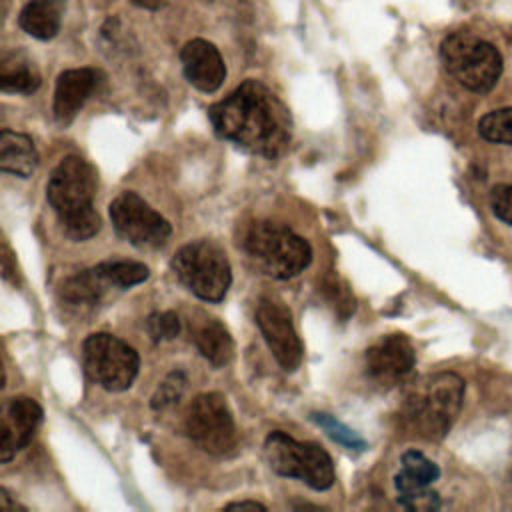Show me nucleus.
<instances>
[{"mask_svg": "<svg viewBox=\"0 0 512 512\" xmlns=\"http://www.w3.org/2000/svg\"><path fill=\"white\" fill-rule=\"evenodd\" d=\"M208 118L220 138L270 160L278 158L292 138L290 110L254 78L244 80L234 92L212 104Z\"/></svg>", "mask_w": 512, "mask_h": 512, "instance_id": "f257e3e1", "label": "nucleus"}, {"mask_svg": "<svg viewBox=\"0 0 512 512\" xmlns=\"http://www.w3.org/2000/svg\"><path fill=\"white\" fill-rule=\"evenodd\" d=\"M98 176L92 164L80 156L62 158L46 184V198L54 208L64 234L82 242L100 230V216L94 210Z\"/></svg>", "mask_w": 512, "mask_h": 512, "instance_id": "f03ea898", "label": "nucleus"}, {"mask_svg": "<svg viewBox=\"0 0 512 512\" xmlns=\"http://www.w3.org/2000/svg\"><path fill=\"white\" fill-rule=\"evenodd\" d=\"M464 400V380L454 372L428 374L406 390L400 422L412 436L438 442L458 418Z\"/></svg>", "mask_w": 512, "mask_h": 512, "instance_id": "7ed1b4c3", "label": "nucleus"}, {"mask_svg": "<svg viewBox=\"0 0 512 512\" xmlns=\"http://www.w3.org/2000/svg\"><path fill=\"white\" fill-rule=\"evenodd\" d=\"M242 246L248 258L268 276L286 280L300 274L312 262L308 240L284 224L258 220L248 226Z\"/></svg>", "mask_w": 512, "mask_h": 512, "instance_id": "20e7f679", "label": "nucleus"}, {"mask_svg": "<svg viewBox=\"0 0 512 512\" xmlns=\"http://www.w3.org/2000/svg\"><path fill=\"white\" fill-rule=\"evenodd\" d=\"M446 72L472 92H488L502 74L498 48L470 32H452L440 44Z\"/></svg>", "mask_w": 512, "mask_h": 512, "instance_id": "39448f33", "label": "nucleus"}, {"mask_svg": "<svg viewBox=\"0 0 512 512\" xmlns=\"http://www.w3.org/2000/svg\"><path fill=\"white\" fill-rule=\"evenodd\" d=\"M268 466L286 478H298L314 490H328L334 480L330 454L314 442H298L282 430H274L264 440Z\"/></svg>", "mask_w": 512, "mask_h": 512, "instance_id": "423d86ee", "label": "nucleus"}, {"mask_svg": "<svg viewBox=\"0 0 512 512\" xmlns=\"http://www.w3.org/2000/svg\"><path fill=\"white\" fill-rule=\"evenodd\" d=\"M172 270L194 296L206 302H220L232 282L226 252L210 240L184 244L172 258Z\"/></svg>", "mask_w": 512, "mask_h": 512, "instance_id": "0eeeda50", "label": "nucleus"}, {"mask_svg": "<svg viewBox=\"0 0 512 512\" xmlns=\"http://www.w3.org/2000/svg\"><path fill=\"white\" fill-rule=\"evenodd\" d=\"M86 376L108 392H122L132 386L140 370L138 352L108 332L90 334L82 344Z\"/></svg>", "mask_w": 512, "mask_h": 512, "instance_id": "6e6552de", "label": "nucleus"}, {"mask_svg": "<svg viewBox=\"0 0 512 512\" xmlns=\"http://www.w3.org/2000/svg\"><path fill=\"white\" fill-rule=\"evenodd\" d=\"M108 214L116 234L138 248H158L172 234L170 222L132 190L118 194L110 202Z\"/></svg>", "mask_w": 512, "mask_h": 512, "instance_id": "1a4fd4ad", "label": "nucleus"}, {"mask_svg": "<svg viewBox=\"0 0 512 512\" xmlns=\"http://www.w3.org/2000/svg\"><path fill=\"white\" fill-rule=\"evenodd\" d=\"M188 438L208 454H226L236 444V426L228 402L218 392L198 394L186 416Z\"/></svg>", "mask_w": 512, "mask_h": 512, "instance_id": "9d476101", "label": "nucleus"}, {"mask_svg": "<svg viewBox=\"0 0 512 512\" xmlns=\"http://www.w3.org/2000/svg\"><path fill=\"white\" fill-rule=\"evenodd\" d=\"M256 324L276 362L294 372L302 362V342L292 322L290 308L274 298H262L256 308Z\"/></svg>", "mask_w": 512, "mask_h": 512, "instance_id": "9b49d317", "label": "nucleus"}, {"mask_svg": "<svg viewBox=\"0 0 512 512\" xmlns=\"http://www.w3.org/2000/svg\"><path fill=\"white\" fill-rule=\"evenodd\" d=\"M416 352L404 334L378 338L364 354V372L380 388L402 384L414 370Z\"/></svg>", "mask_w": 512, "mask_h": 512, "instance_id": "f8f14e48", "label": "nucleus"}, {"mask_svg": "<svg viewBox=\"0 0 512 512\" xmlns=\"http://www.w3.org/2000/svg\"><path fill=\"white\" fill-rule=\"evenodd\" d=\"M440 468L418 450L402 454V470L394 478L398 490V504L408 510H438L440 496L430 490V484L438 480Z\"/></svg>", "mask_w": 512, "mask_h": 512, "instance_id": "ddd939ff", "label": "nucleus"}, {"mask_svg": "<svg viewBox=\"0 0 512 512\" xmlns=\"http://www.w3.org/2000/svg\"><path fill=\"white\" fill-rule=\"evenodd\" d=\"M42 422V408L34 398L14 396L4 404L0 424V460L8 462L30 444Z\"/></svg>", "mask_w": 512, "mask_h": 512, "instance_id": "4468645a", "label": "nucleus"}, {"mask_svg": "<svg viewBox=\"0 0 512 512\" xmlns=\"http://www.w3.org/2000/svg\"><path fill=\"white\" fill-rule=\"evenodd\" d=\"M180 62L186 80L200 92H216L226 80V64L218 48L202 38H194L180 50Z\"/></svg>", "mask_w": 512, "mask_h": 512, "instance_id": "2eb2a0df", "label": "nucleus"}, {"mask_svg": "<svg viewBox=\"0 0 512 512\" xmlns=\"http://www.w3.org/2000/svg\"><path fill=\"white\" fill-rule=\"evenodd\" d=\"M100 82L94 68H70L60 72L54 88V116L60 124L72 122Z\"/></svg>", "mask_w": 512, "mask_h": 512, "instance_id": "dca6fc26", "label": "nucleus"}, {"mask_svg": "<svg viewBox=\"0 0 512 512\" xmlns=\"http://www.w3.org/2000/svg\"><path fill=\"white\" fill-rule=\"evenodd\" d=\"M38 166V152L30 136L4 128L0 134V170L20 178L32 176Z\"/></svg>", "mask_w": 512, "mask_h": 512, "instance_id": "f3484780", "label": "nucleus"}, {"mask_svg": "<svg viewBox=\"0 0 512 512\" xmlns=\"http://www.w3.org/2000/svg\"><path fill=\"white\" fill-rule=\"evenodd\" d=\"M110 288V282L104 278L98 266H92L62 282L60 300L72 308H92L104 298Z\"/></svg>", "mask_w": 512, "mask_h": 512, "instance_id": "a211bd4d", "label": "nucleus"}, {"mask_svg": "<svg viewBox=\"0 0 512 512\" xmlns=\"http://www.w3.org/2000/svg\"><path fill=\"white\" fill-rule=\"evenodd\" d=\"M194 344L198 352L216 368H222L234 358V340L228 328L216 318H204L194 326Z\"/></svg>", "mask_w": 512, "mask_h": 512, "instance_id": "6ab92c4d", "label": "nucleus"}, {"mask_svg": "<svg viewBox=\"0 0 512 512\" xmlns=\"http://www.w3.org/2000/svg\"><path fill=\"white\" fill-rule=\"evenodd\" d=\"M40 86V72L36 64L22 52H4L0 60V88L12 94H32Z\"/></svg>", "mask_w": 512, "mask_h": 512, "instance_id": "aec40b11", "label": "nucleus"}, {"mask_svg": "<svg viewBox=\"0 0 512 512\" xmlns=\"http://www.w3.org/2000/svg\"><path fill=\"white\" fill-rule=\"evenodd\" d=\"M62 22V0H30L20 10V28L38 40H50L58 34Z\"/></svg>", "mask_w": 512, "mask_h": 512, "instance_id": "412c9836", "label": "nucleus"}, {"mask_svg": "<svg viewBox=\"0 0 512 512\" xmlns=\"http://www.w3.org/2000/svg\"><path fill=\"white\" fill-rule=\"evenodd\" d=\"M96 266L104 274V278L110 282V286L116 290H126L130 286H136L148 280L150 276L148 266L134 260H108Z\"/></svg>", "mask_w": 512, "mask_h": 512, "instance_id": "4be33fe9", "label": "nucleus"}, {"mask_svg": "<svg viewBox=\"0 0 512 512\" xmlns=\"http://www.w3.org/2000/svg\"><path fill=\"white\" fill-rule=\"evenodd\" d=\"M478 134L486 142L512 146V106L484 114L478 122Z\"/></svg>", "mask_w": 512, "mask_h": 512, "instance_id": "5701e85b", "label": "nucleus"}, {"mask_svg": "<svg viewBox=\"0 0 512 512\" xmlns=\"http://www.w3.org/2000/svg\"><path fill=\"white\" fill-rule=\"evenodd\" d=\"M312 420L332 438L336 440L338 444L346 446L348 450H364L366 448V440L354 432L352 428H348L346 424H342L340 420H336L334 416L330 414H324V412H314L312 414Z\"/></svg>", "mask_w": 512, "mask_h": 512, "instance_id": "b1692460", "label": "nucleus"}, {"mask_svg": "<svg viewBox=\"0 0 512 512\" xmlns=\"http://www.w3.org/2000/svg\"><path fill=\"white\" fill-rule=\"evenodd\" d=\"M184 390H186V376H184V372L174 370V372H170V374L162 380V384H160L158 390L154 392L150 404H152L154 410H164V408L176 404V402L182 398Z\"/></svg>", "mask_w": 512, "mask_h": 512, "instance_id": "393cba45", "label": "nucleus"}, {"mask_svg": "<svg viewBox=\"0 0 512 512\" xmlns=\"http://www.w3.org/2000/svg\"><path fill=\"white\" fill-rule=\"evenodd\" d=\"M146 330L154 342L172 340L180 334V318L174 312H152L146 320Z\"/></svg>", "mask_w": 512, "mask_h": 512, "instance_id": "a878e982", "label": "nucleus"}, {"mask_svg": "<svg viewBox=\"0 0 512 512\" xmlns=\"http://www.w3.org/2000/svg\"><path fill=\"white\" fill-rule=\"evenodd\" d=\"M492 212L512 226V184H496L490 192Z\"/></svg>", "mask_w": 512, "mask_h": 512, "instance_id": "bb28decb", "label": "nucleus"}, {"mask_svg": "<svg viewBox=\"0 0 512 512\" xmlns=\"http://www.w3.org/2000/svg\"><path fill=\"white\" fill-rule=\"evenodd\" d=\"M324 288H326V292H328V298L332 300V302H336L334 306H336V310L342 314V318H346L348 314H352L354 312V296L350 294V290L342 284L340 286V282H338V278H330L326 284H324Z\"/></svg>", "mask_w": 512, "mask_h": 512, "instance_id": "cd10ccee", "label": "nucleus"}, {"mask_svg": "<svg viewBox=\"0 0 512 512\" xmlns=\"http://www.w3.org/2000/svg\"><path fill=\"white\" fill-rule=\"evenodd\" d=\"M0 510H26V508L16 500H12L6 488H0Z\"/></svg>", "mask_w": 512, "mask_h": 512, "instance_id": "c85d7f7f", "label": "nucleus"}, {"mask_svg": "<svg viewBox=\"0 0 512 512\" xmlns=\"http://www.w3.org/2000/svg\"><path fill=\"white\" fill-rule=\"evenodd\" d=\"M226 508H236V510H242V508H258V510H266L264 504L256 502V500H240V502H230Z\"/></svg>", "mask_w": 512, "mask_h": 512, "instance_id": "c756f323", "label": "nucleus"}]
</instances>
